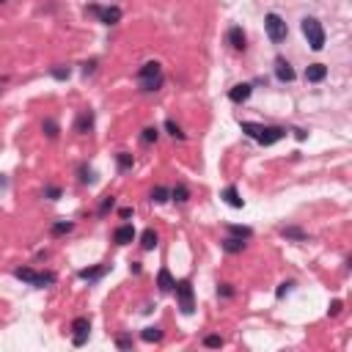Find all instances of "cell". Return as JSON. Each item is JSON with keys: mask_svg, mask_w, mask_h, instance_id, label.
<instances>
[{"mask_svg": "<svg viewBox=\"0 0 352 352\" xmlns=\"http://www.w3.org/2000/svg\"><path fill=\"white\" fill-rule=\"evenodd\" d=\"M157 138H160V132H157V127H146L143 132H140V140L149 146V143H157Z\"/></svg>", "mask_w": 352, "mask_h": 352, "instance_id": "cell-27", "label": "cell"}, {"mask_svg": "<svg viewBox=\"0 0 352 352\" xmlns=\"http://www.w3.org/2000/svg\"><path fill=\"white\" fill-rule=\"evenodd\" d=\"M165 130H168V135H171V138L185 140V132H182V127L176 124V121H165Z\"/></svg>", "mask_w": 352, "mask_h": 352, "instance_id": "cell-30", "label": "cell"}, {"mask_svg": "<svg viewBox=\"0 0 352 352\" xmlns=\"http://www.w3.org/2000/svg\"><path fill=\"white\" fill-rule=\"evenodd\" d=\"M220 198L226 201L228 207H234V209H242V204H245V201L240 198V193H237V187H234V185H231V187H226V190L220 193Z\"/></svg>", "mask_w": 352, "mask_h": 352, "instance_id": "cell-16", "label": "cell"}, {"mask_svg": "<svg viewBox=\"0 0 352 352\" xmlns=\"http://www.w3.org/2000/svg\"><path fill=\"white\" fill-rule=\"evenodd\" d=\"M220 245H223V250H226V253H242V250H245V242H242L240 240V237H226V240H223L220 242Z\"/></svg>", "mask_w": 352, "mask_h": 352, "instance_id": "cell-17", "label": "cell"}, {"mask_svg": "<svg viewBox=\"0 0 352 352\" xmlns=\"http://www.w3.org/2000/svg\"><path fill=\"white\" fill-rule=\"evenodd\" d=\"M88 330H91V319L88 316H77L72 322V344L74 347H83L88 341Z\"/></svg>", "mask_w": 352, "mask_h": 352, "instance_id": "cell-7", "label": "cell"}, {"mask_svg": "<svg viewBox=\"0 0 352 352\" xmlns=\"http://www.w3.org/2000/svg\"><path fill=\"white\" fill-rule=\"evenodd\" d=\"M91 11L99 17V22H105V25H119L121 22V9H119V6H107V9L91 6Z\"/></svg>", "mask_w": 352, "mask_h": 352, "instance_id": "cell-8", "label": "cell"}, {"mask_svg": "<svg viewBox=\"0 0 352 352\" xmlns=\"http://www.w3.org/2000/svg\"><path fill=\"white\" fill-rule=\"evenodd\" d=\"M264 28H267L270 42L281 44L283 39H286V22H283V17H278V14H267V17H264Z\"/></svg>", "mask_w": 352, "mask_h": 352, "instance_id": "cell-6", "label": "cell"}, {"mask_svg": "<svg viewBox=\"0 0 352 352\" xmlns=\"http://www.w3.org/2000/svg\"><path fill=\"white\" fill-rule=\"evenodd\" d=\"M140 338H143L146 344H157V341H162V330L157 328V325H149V328H143Z\"/></svg>", "mask_w": 352, "mask_h": 352, "instance_id": "cell-22", "label": "cell"}, {"mask_svg": "<svg viewBox=\"0 0 352 352\" xmlns=\"http://www.w3.org/2000/svg\"><path fill=\"white\" fill-rule=\"evenodd\" d=\"M138 83H140V91L143 94H152L162 85V66L160 61H146L143 66L138 69Z\"/></svg>", "mask_w": 352, "mask_h": 352, "instance_id": "cell-2", "label": "cell"}, {"mask_svg": "<svg viewBox=\"0 0 352 352\" xmlns=\"http://www.w3.org/2000/svg\"><path fill=\"white\" fill-rule=\"evenodd\" d=\"M0 187H6V179H3V176H0Z\"/></svg>", "mask_w": 352, "mask_h": 352, "instance_id": "cell-41", "label": "cell"}, {"mask_svg": "<svg viewBox=\"0 0 352 352\" xmlns=\"http://www.w3.org/2000/svg\"><path fill=\"white\" fill-rule=\"evenodd\" d=\"M0 3H6V0H0Z\"/></svg>", "mask_w": 352, "mask_h": 352, "instance_id": "cell-42", "label": "cell"}, {"mask_svg": "<svg viewBox=\"0 0 352 352\" xmlns=\"http://www.w3.org/2000/svg\"><path fill=\"white\" fill-rule=\"evenodd\" d=\"M50 74H52V77H55V80H69L72 69H69V66H52V69H50Z\"/></svg>", "mask_w": 352, "mask_h": 352, "instance_id": "cell-31", "label": "cell"}, {"mask_svg": "<svg viewBox=\"0 0 352 352\" xmlns=\"http://www.w3.org/2000/svg\"><path fill=\"white\" fill-rule=\"evenodd\" d=\"M116 162H119L121 171H130V168L135 165V157H132L130 152H119V154H116Z\"/></svg>", "mask_w": 352, "mask_h": 352, "instance_id": "cell-26", "label": "cell"}, {"mask_svg": "<svg viewBox=\"0 0 352 352\" xmlns=\"http://www.w3.org/2000/svg\"><path fill=\"white\" fill-rule=\"evenodd\" d=\"M341 308H344V303L341 300H333V303H330V308H328V314L330 316H338V314H341Z\"/></svg>", "mask_w": 352, "mask_h": 352, "instance_id": "cell-37", "label": "cell"}, {"mask_svg": "<svg viewBox=\"0 0 352 352\" xmlns=\"http://www.w3.org/2000/svg\"><path fill=\"white\" fill-rule=\"evenodd\" d=\"M105 270H107V264H99V267H88V270H80V278L83 281H99L105 275Z\"/></svg>", "mask_w": 352, "mask_h": 352, "instance_id": "cell-21", "label": "cell"}, {"mask_svg": "<svg viewBox=\"0 0 352 352\" xmlns=\"http://www.w3.org/2000/svg\"><path fill=\"white\" fill-rule=\"evenodd\" d=\"M204 347L218 349V347H223V338H220V336H204Z\"/></svg>", "mask_w": 352, "mask_h": 352, "instance_id": "cell-33", "label": "cell"}, {"mask_svg": "<svg viewBox=\"0 0 352 352\" xmlns=\"http://www.w3.org/2000/svg\"><path fill=\"white\" fill-rule=\"evenodd\" d=\"M250 91H253V85L250 83H240V85H234L231 91H228V99H231V102H245V99L250 97Z\"/></svg>", "mask_w": 352, "mask_h": 352, "instance_id": "cell-13", "label": "cell"}, {"mask_svg": "<svg viewBox=\"0 0 352 352\" xmlns=\"http://www.w3.org/2000/svg\"><path fill=\"white\" fill-rule=\"evenodd\" d=\"M218 295H220V297H234L231 283H220V286H218Z\"/></svg>", "mask_w": 352, "mask_h": 352, "instance_id": "cell-36", "label": "cell"}, {"mask_svg": "<svg viewBox=\"0 0 352 352\" xmlns=\"http://www.w3.org/2000/svg\"><path fill=\"white\" fill-rule=\"evenodd\" d=\"M91 130H94V113L91 110H83L77 116V121H74V132L85 135V132H91Z\"/></svg>", "mask_w": 352, "mask_h": 352, "instance_id": "cell-12", "label": "cell"}, {"mask_svg": "<svg viewBox=\"0 0 352 352\" xmlns=\"http://www.w3.org/2000/svg\"><path fill=\"white\" fill-rule=\"evenodd\" d=\"M14 275H17L19 281L31 283V286H39V289H44V286H50V283H55V273H36V270H31V267H17Z\"/></svg>", "mask_w": 352, "mask_h": 352, "instance_id": "cell-3", "label": "cell"}, {"mask_svg": "<svg viewBox=\"0 0 352 352\" xmlns=\"http://www.w3.org/2000/svg\"><path fill=\"white\" fill-rule=\"evenodd\" d=\"M240 127H242V132H245L248 138L259 140L261 146H273V143H278L283 135H286L283 127H261V124H253V121H242Z\"/></svg>", "mask_w": 352, "mask_h": 352, "instance_id": "cell-1", "label": "cell"}, {"mask_svg": "<svg viewBox=\"0 0 352 352\" xmlns=\"http://www.w3.org/2000/svg\"><path fill=\"white\" fill-rule=\"evenodd\" d=\"M173 289H176V300H179L182 314H187V316H190L193 311H195V300H193V283H190V278L179 281Z\"/></svg>", "mask_w": 352, "mask_h": 352, "instance_id": "cell-5", "label": "cell"}, {"mask_svg": "<svg viewBox=\"0 0 352 352\" xmlns=\"http://www.w3.org/2000/svg\"><path fill=\"white\" fill-rule=\"evenodd\" d=\"M116 347L119 349H132V338L130 336H116Z\"/></svg>", "mask_w": 352, "mask_h": 352, "instance_id": "cell-34", "label": "cell"}, {"mask_svg": "<svg viewBox=\"0 0 352 352\" xmlns=\"http://www.w3.org/2000/svg\"><path fill=\"white\" fill-rule=\"evenodd\" d=\"M228 231L234 237H240V240H250L253 237V228H248V226H228Z\"/></svg>", "mask_w": 352, "mask_h": 352, "instance_id": "cell-29", "label": "cell"}, {"mask_svg": "<svg viewBox=\"0 0 352 352\" xmlns=\"http://www.w3.org/2000/svg\"><path fill=\"white\" fill-rule=\"evenodd\" d=\"M42 132H44L50 140H55V138H58V132H61L58 121H55V119H44V121H42Z\"/></svg>", "mask_w": 352, "mask_h": 352, "instance_id": "cell-23", "label": "cell"}, {"mask_svg": "<svg viewBox=\"0 0 352 352\" xmlns=\"http://www.w3.org/2000/svg\"><path fill=\"white\" fill-rule=\"evenodd\" d=\"M171 198L176 201V204H187V198H190V190H187L185 185H176L171 190Z\"/></svg>", "mask_w": 352, "mask_h": 352, "instance_id": "cell-24", "label": "cell"}, {"mask_svg": "<svg viewBox=\"0 0 352 352\" xmlns=\"http://www.w3.org/2000/svg\"><path fill=\"white\" fill-rule=\"evenodd\" d=\"M281 237H286V240H292V242H308V231H303L300 226H283Z\"/></svg>", "mask_w": 352, "mask_h": 352, "instance_id": "cell-15", "label": "cell"}, {"mask_svg": "<svg viewBox=\"0 0 352 352\" xmlns=\"http://www.w3.org/2000/svg\"><path fill=\"white\" fill-rule=\"evenodd\" d=\"M113 207H116V195H102V204H99L97 215H107Z\"/></svg>", "mask_w": 352, "mask_h": 352, "instance_id": "cell-28", "label": "cell"}, {"mask_svg": "<svg viewBox=\"0 0 352 352\" xmlns=\"http://www.w3.org/2000/svg\"><path fill=\"white\" fill-rule=\"evenodd\" d=\"M132 240H135V228L130 223H124V226H119L116 231H113V242H116V245H130Z\"/></svg>", "mask_w": 352, "mask_h": 352, "instance_id": "cell-11", "label": "cell"}, {"mask_svg": "<svg viewBox=\"0 0 352 352\" xmlns=\"http://www.w3.org/2000/svg\"><path fill=\"white\" fill-rule=\"evenodd\" d=\"M94 66H97V61H88V64L83 66V72H85V74H91V72H94Z\"/></svg>", "mask_w": 352, "mask_h": 352, "instance_id": "cell-40", "label": "cell"}, {"mask_svg": "<svg viewBox=\"0 0 352 352\" xmlns=\"http://www.w3.org/2000/svg\"><path fill=\"white\" fill-rule=\"evenodd\" d=\"M303 33H306L311 50H322V47H325V28H322V22L316 17H306V19H303Z\"/></svg>", "mask_w": 352, "mask_h": 352, "instance_id": "cell-4", "label": "cell"}, {"mask_svg": "<svg viewBox=\"0 0 352 352\" xmlns=\"http://www.w3.org/2000/svg\"><path fill=\"white\" fill-rule=\"evenodd\" d=\"M80 182H83V185H94V171L88 165H80Z\"/></svg>", "mask_w": 352, "mask_h": 352, "instance_id": "cell-32", "label": "cell"}, {"mask_svg": "<svg viewBox=\"0 0 352 352\" xmlns=\"http://www.w3.org/2000/svg\"><path fill=\"white\" fill-rule=\"evenodd\" d=\"M325 77H328V66H325V64H311L306 69V80H308V83H322Z\"/></svg>", "mask_w": 352, "mask_h": 352, "instance_id": "cell-14", "label": "cell"}, {"mask_svg": "<svg viewBox=\"0 0 352 352\" xmlns=\"http://www.w3.org/2000/svg\"><path fill=\"white\" fill-rule=\"evenodd\" d=\"M292 286H295V281H283L281 286H278V292H275V295H278V297H283V295H286V292H289V289H292Z\"/></svg>", "mask_w": 352, "mask_h": 352, "instance_id": "cell-38", "label": "cell"}, {"mask_svg": "<svg viewBox=\"0 0 352 352\" xmlns=\"http://www.w3.org/2000/svg\"><path fill=\"white\" fill-rule=\"evenodd\" d=\"M226 39H228V44H231L234 50H240V52H242V50H245V47H248L245 31H242L240 25H234V28H228V36H226Z\"/></svg>", "mask_w": 352, "mask_h": 352, "instance_id": "cell-10", "label": "cell"}, {"mask_svg": "<svg viewBox=\"0 0 352 352\" xmlns=\"http://www.w3.org/2000/svg\"><path fill=\"white\" fill-rule=\"evenodd\" d=\"M44 195H47V198H52V201H55V198H61V187H55V185L44 187Z\"/></svg>", "mask_w": 352, "mask_h": 352, "instance_id": "cell-35", "label": "cell"}, {"mask_svg": "<svg viewBox=\"0 0 352 352\" xmlns=\"http://www.w3.org/2000/svg\"><path fill=\"white\" fill-rule=\"evenodd\" d=\"M119 215H121V218H124V220H130V218H132V207H124Z\"/></svg>", "mask_w": 352, "mask_h": 352, "instance_id": "cell-39", "label": "cell"}, {"mask_svg": "<svg viewBox=\"0 0 352 352\" xmlns=\"http://www.w3.org/2000/svg\"><path fill=\"white\" fill-rule=\"evenodd\" d=\"M275 77H278L281 83H292L295 80V69L286 58H275Z\"/></svg>", "mask_w": 352, "mask_h": 352, "instance_id": "cell-9", "label": "cell"}, {"mask_svg": "<svg viewBox=\"0 0 352 352\" xmlns=\"http://www.w3.org/2000/svg\"><path fill=\"white\" fill-rule=\"evenodd\" d=\"M157 242H160V237H157L154 228H146V231L140 234V248H143V250H154V248H157Z\"/></svg>", "mask_w": 352, "mask_h": 352, "instance_id": "cell-20", "label": "cell"}, {"mask_svg": "<svg viewBox=\"0 0 352 352\" xmlns=\"http://www.w3.org/2000/svg\"><path fill=\"white\" fill-rule=\"evenodd\" d=\"M168 198H171V190H168V187H162V185H157V187H152V190H149V201H152V204H165Z\"/></svg>", "mask_w": 352, "mask_h": 352, "instance_id": "cell-18", "label": "cell"}, {"mask_svg": "<svg viewBox=\"0 0 352 352\" xmlns=\"http://www.w3.org/2000/svg\"><path fill=\"white\" fill-rule=\"evenodd\" d=\"M72 228H74V223H72V220H58V223H52L50 231H52V237H61V234H69Z\"/></svg>", "mask_w": 352, "mask_h": 352, "instance_id": "cell-25", "label": "cell"}, {"mask_svg": "<svg viewBox=\"0 0 352 352\" xmlns=\"http://www.w3.org/2000/svg\"><path fill=\"white\" fill-rule=\"evenodd\" d=\"M157 286H160V292H173L176 281L171 278V273H168V267H162V270H160V275H157Z\"/></svg>", "mask_w": 352, "mask_h": 352, "instance_id": "cell-19", "label": "cell"}]
</instances>
